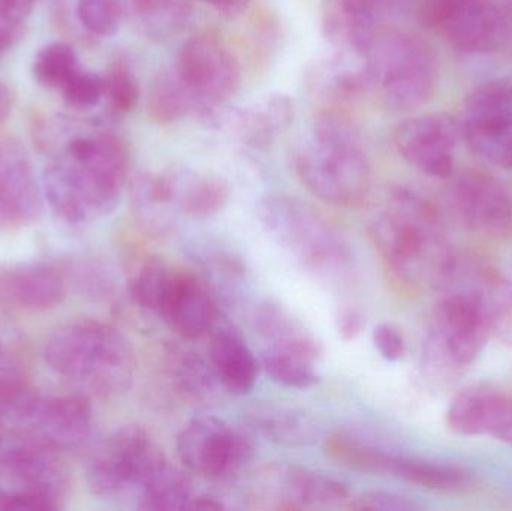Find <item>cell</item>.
Instances as JSON below:
<instances>
[{"mask_svg":"<svg viewBox=\"0 0 512 511\" xmlns=\"http://www.w3.org/2000/svg\"><path fill=\"white\" fill-rule=\"evenodd\" d=\"M319 348L274 347L262 351L261 365L265 374L280 386L309 389L321 381L316 360Z\"/></svg>","mask_w":512,"mask_h":511,"instance_id":"cell-29","label":"cell"},{"mask_svg":"<svg viewBox=\"0 0 512 511\" xmlns=\"http://www.w3.org/2000/svg\"><path fill=\"white\" fill-rule=\"evenodd\" d=\"M210 335L209 360L225 392L248 396L258 381L259 365L245 336L219 312Z\"/></svg>","mask_w":512,"mask_h":511,"instance_id":"cell-23","label":"cell"},{"mask_svg":"<svg viewBox=\"0 0 512 511\" xmlns=\"http://www.w3.org/2000/svg\"><path fill=\"white\" fill-rule=\"evenodd\" d=\"M0 357H2V344H0Z\"/></svg>","mask_w":512,"mask_h":511,"instance_id":"cell-50","label":"cell"},{"mask_svg":"<svg viewBox=\"0 0 512 511\" xmlns=\"http://www.w3.org/2000/svg\"><path fill=\"white\" fill-rule=\"evenodd\" d=\"M59 92L71 107L89 110L105 98L104 77L80 66Z\"/></svg>","mask_w":512,"mask_h":511,"instance_id":"cell-39","label":"cell"},{"mask_svg":"<svg viewBox=\"0 0 512 511\" xmlns=\"http://www.w3.org/2000/svg\"><path fill=\"white\" fill-rule=\"evenodd\" d=\"M174 209L194 221L219 215L230 201L227 180L195 170H170L164 173Z\"/></svg>","mask_w":512,"mask_h":511,"instance_id":"cell-25","label":"cell"},{"mask_svg":"<svg viewBox=\"0 0 512 511\" xmlns=\"http://www.w3.org/2000/svg\"><path fill=\"white\" fill-rule=\"evenodd\" d=\"M391 0H327L324 29L339 50L369 51Z\"/></svg>","mask_w":512,"mask_h":511,"instance_id":"cell-24","label":"cell"},{"mask_svg":"<svg viewBox=\"0 0 512 511\" xmlns=\"http://www.w3.org/2000/svg\"><path fill=\"white\" fill-rule=\"evenodd\" d=\"M379 474H388L427 489H456L468 483L465 471L453 465L408 458L390 450H385Z\"/></svg>","mask_w":512,"mask_h":511,"instance_id":"cell-30","label":"cell"},{"mask_svg":"<svg viewBox=\"0 0 512 511\" xmlns=\"http://www.w3.org/2000/svg\"><path fill=\"white\" fill-rule=\"evenodd\" d=\"M165 366L174 389L189 404H210L222 389L210 360L207 362L194 351L182 347L168 348Z\"/></svg>","mask_w":512,"mask_h":511,"instance_id":"cell-27","label":"cell"},{"mask_svg":"<svg viewBox=\"0 0 512 511\" xmlns=\"http://www.w3.org/2000/svg\"><path fill=\"white\" fill-rule=\"evenodd\" d=\"M180 464L206 480L237 476L254 458L255 446L246 432L216 416L191 420L177 435Z\"/></svg>","mask_w":512,"mask_h":511,"instance_id":"cell-10","label":"cell"},{"mask_svg":"<svg viewBox=\"0 0 512 511\" xmlns=\"http://www.w3.org/2000/svg\"><path fill=\"white\" fill-rule=\"evenodd\" d=\"M12 110V96L11 92L6 89L3 84H0V123L8 119Z\"/></svg>","mask_w":512,"mask_h":511,"instance_id":"cell-48","label":"cell"},{"mask_svg":"<svg viewBox=\"0 0 512 511\" xmlns=\"http://www.w3.org/2000/svg\"><path fill=\"white\" fill-rule=\"evenodd\" d=\"M373 345L382 359L399 362L406 354V341L399 327L391 323H381L373 329Z\"/></svg>","mask_w":512,"mask_h":511,"instance_id":"cell-42","label":"cell"},{"mask_svg":"<svg viewBox=\"0 0 512 511\" xmlns=\"http://www.w3.org/2000/svg\"><path fill=\"white\" fill-rule=\"evenodd\" d=\"M176 75L195 105V117L207 122L237 92L240 66L230 48L215 36L198 35L183 45Z\"/></svg>","mask_w":512,"mask_h":511,"instance_id":"cell-11","label":"cell"},{"mask_svg":"<svg viewBox=\"0 0 512 511\" xmlns=\"http://www.w3.org/2000/svg\"><path fill=\"white\" fill-rule=\"evenodd\" d=\"M105 98L111 107L120 113H128L137 107L140 99V86L131 71L126 68H114L104 77Z\"/></svg>","mask_w":512,"mask_h":511,"instance_id":"cell-40","label":"cell"},{"mask_svg":"<svg viewBox=\"0 0 512 511\" xmlns=\"http://www.w3.org/2000/svg\"><path fill=\"white\" fill-rule=\"evenodd\" d=\"M352 509L372 511H415L423 509V506L415 503L411 498L393 492L372 491L361 495L355 500Z\"/></svg>","mask_w":512,"mask_h":511,"instance_id":"cell-41","label":"cell"},{"mask_svg":"<svg viewBox=\"0 0 512 511\" xmlns=\"http://www.w3.org/2000/svg\"><path fill=\"white\" fill-rule=\"evenodd\" d=\"M460 131L478 158L512 168V81H489L475 89L466 101Z\"/></svg>","mask_w":512,"mask_h":511,"instance_id":"cell-13","label":"cell"},{"mask_svg":"<svg viewBox=\"0 0 512 511\" xmlns=\"http://www.w3.org/2000/svg\"><path fill=\"white\" fill-rule=\"evenodd\" d=\"M262 227L306 269L322 278L336 279L352 269L354 252L339 228L297 198L276 195L261 201Z\"/></svg>","mask_w":512,"mask_h":511,"instance_id":"cell-5","label":"cell"},{"mask_svg":"<svg viewBox=\"0 0 512 511\" xmlns=\"http://www.w3.org/2000/svg\"><path fill=\"white\" fill-rule=\"evenodd\" d=\"M23 23V20H18L0 9V56L21 38Z\"/></svg>","mask_w":512,"mask_h":511,"instance_id":"cell-43","label":"cell"},{"mask_svg":"<svg viewBox=\"0 0 512 511\" xmlns=\"http://www.w3.org/2000/svg\"><path fill=\"white\" fill-rule=\"evenodd\" d=\"M2 431H3V422H2V419H0V453H2V450H3Z\"/></svg>","mask_w":512,"mask_h":511,"instance_id":"cell-49","label":"cell"},{"mask_svg":"<svg viewBox=\"0 0 512 511\" xmlns=\"http://www.w3.org/2000/svg\"><path fill=\"white\" fill-rule=\"evenodd\" d=\"M15 425L24 438L56 452H74L86 446L92 437V404L83 393L50 398L36 393Z\"/></svg>","mask_w":512,"mask_h":511,"instance_id":"cell-14","label":"cell"},{"mask_svg":"<svg viewBox=\"0 0 512 511\" xmlns=\"http://www.w3.org/2000/svg\"><path fill=\"white\" fill-rule=\"evenodd\" d=\"M294 101L283 93L262 96L249 107H221L207 122L255 149L271 146L294 122Z\"/></svg>","mask_w":512,"mask_h":511,"instance_id":"cell-20","label":"cell"},{"mask_svg":"<svg viewBox=\"0 0 512 511\" xmlns=\"http://www.w3.org/2000/svg\"><path fill=\"white\" fill-rule=\"evenodd\" d=\"M75 15L87 32L111 38L119 32L123 11L117 0H78Z\"/></svg>","mask_w":512,"mask_h":511,"instance_id":"cell-37","label":"cell"},{"mask_svg":"<svg viewBox=\"0 0 512 511\" xmlns=\"http://www.w3.org/2000/svg\"><path fill=\"white\" fill-rule=\"evenodd\" d=\"M462 135L448 114H424L397 128L394 141L400 155L421 173L447 179L454 170V150Z\"/></svg>","mask_w":512,"mask_h":511,"instance_id":"cell-17","label":"cell"},{"mask_svg":"<svg viewBox=\"0 0 512 511\" xmlns=\"http://www.w3.org/2000/svg\"><path fill=\"white\" fill-rule=\"evenodd\" d=\"M51 371L89 398L111 399L131 389L135 362L131 342L111 324L77 320L63 324L45 342Z\"/></svg>","mask_w":512,"mask_h":511,"instance_id":"cell-3","label":"cell"},{"mask_svg":"<svg viewBox=\"0 0 512 511\" xmlns=\"http://www.w3.org/2000/svg\"><path fill=\"white\" fill-rule=\"evenodd\" d=\"M225 509L224 504L212 495H195L189 510L218 511Z\"/></svg>","mask_w":512,"mask_h":511,"instance_id":"cell-47","label":"cell"},{"mask_svg":"<svg viewBox=\"0 0 512 511\" xmlns=\"http://www.w3.org/2000/svg\"><path fill=\"white\" fill-rule=\"evenodd\" d=\"M448 426L465 437H490L512 446V393L474 386L454 396Z\"/></svg>","mask_w":512,"mask_h":511,"instance_id":"cell-19","label":"cell"},{"mask_svg":"<svg viewBox=\"0 0 512 511\" xmlns=\"http://www.w3.org/2000/svg\"><path fill=\"white\" fill-rule=\"evenodd\" d=\"M149 113L150 117L159 123H173L189 114L195 116L194 102L177 78L176 72L173 75H159L153 84L149 98Z\"/></svg>","mask_w":512,"mask_h":511,"instance_id":"cell-35","label":"cell"},{"mask_svg":"<svg viewBox=\"0 0 512 511\" xmlns=\"http://www.w3.org/2000/svg\"><path fill=\"white\" fill-rule=\"evenodd\" d=\"M490 338L481 290L453 291L436 308L435 324L424 347V368L438 380L456 377L483 354Z\"/></svg>","mask_w":512,"mask_h":511,"instance_id":"cell-7","label":"cell"},{"mask_svg":"<svg viewBox=\"0 0 512 511\" xmlns=\"http://www.w3.org/2000/svg\"><path fill=\"white\" fill-rule=\"evenodd\" d=\"M248 423L265 440L285 447L312 446L318 426L303 411L288 407H259L248 414Z\"/></svg>","mask_w":512,"mask_h":511,"instance_id":"cell-28","label":"cell"},{"mask_svg":"<svg viewBox=\"0 0 512 511\" xmlns=\"http://www.w3.org/2000/svg\"><path fill=\"white\" fill-rule=\"evenodd\" d=\"M448 203L468 230L487 237L512 233V194L489 174L468 171L448 189Z\"/></svg>","mask_w":512,"mask_h":511,"instance_id":"cell-15","label":"cell"},{"mask_svg":"<svg viewBox=\"0 0 512 511\" xmlns=\"http://www.w3.org/2000/svg\"><path fill=\"white\" fill-rule=\"evenodd\" d=\"M255 329L267 345L319 348L316 339L277 300H264L256 308Z\"/></svg>","mask_w":512,"mask_h":511,"instance_id":"cell-31","label":"cell"},{"mask_svg":"<svg viewBox=\"0 0 512 511\" xmlns=\"http://www.w3.org/2000/svg\"><path fill=\"white\" fill-rule=\"evenodd\" d=\"M426 17L463 53H486L501 41V14L490 0H432Z\"/></svg>","mask_w":512,"mask_h":511,"instance_id":"cell-16","label":"cell"},{"mask_svg":"<svg viewBox=\"0 0 512 511\" xmlns=\"http://www.w3.org/2000/svg\"><path fill=\"white\" fill-rule=\"evenodd\" d=\"M35 5L36 0H0V9L3 12L23 21Z\"/></svg>","mask_w":512,"mask_h":511,"instance_id":"cell-46","label":"cell"},{"mask_svg":"<svg viewBox=\"0 0 512 511\" xmlns=\"http://www.w3.org/2000/svg\"><path fill=\"white\" fill-rule=\"evenodd\" d=\"M80 68L77 53L66 42H51L33 59L32 74L39 86L60 90Z\"/></svg>","mask_w":512,"mask_h":511,"instance_id":"cell-34","label":"cell"},{"mask_svg":"<svg viewBox=\"0 0 512 511\" xmlns=\"http://www.w3.org/2000/svg\"><path fill=\"white\" fill-rule=\"evenodd\" d=\"M294 165L307 191L333 206H361L372 191V165L358 132L336 114L315 120L298 144Z\"/></svg>","mask_w":512,"mask_h":511,"instance_id":"cell-4","label":"cell"},{"mask_svg":"<svg viewBox=\"0 0 512 511\" xmlns=\"http://www.w3.org/2000/svg\"><path fill=\"white\" fill-rule=\"evenodd\" d=\"M219 311L206 285L188 270H171L156 315L186 341L209 335Z\"/></svg>","mask_w":512,"mask_h":511,"instance_id":"cell-18","label":"cell"},{"mask_svg":"<svg viewBox=\"0 0 512 511\" xmlns=\"http://www.w3.org/2000/svg\"><path fill=\"white\" fill-rule=\"evenodd\" d=\"M170 464L146 429L126 425L105 438L86 465V482L105 501L132 500Z\"/></svg>","mask_w":512,"mask_h":511,"instance_id":"cell-6","label":"cell"},{"mask_svg":"<svg viewBox=\"0 0 512 511\" xmlns=\"http://www.w3.org/2000/svg\"><path fill=\"white\" fill-rule=\"evenodd\" d=\"M251 500L256 507L307 510L343 507L354 501L349 486L297 465H270L256 474Z\"/></svg>","mask_w":512,"mask_h":511,"instance_id":"cell-12","label":"cell"},{"mask_svg":"<svg viewBox=\"0 0 512 511\" xmlns=\"http://www.w3.org/2000/svg\"><path fill=\"white\" fill-rule=\"evenodd\" d=\"M129 9L135 24L152 38L177 35L191 18L186 0H131Z\"/></svg>","mask_w":512,"mask_h":511,"instance_id":"cell-32","label":"cell"},{"mask_svg":"<svg viewBox=\"0 0 512 511\" xmlns=\"http://www.w3.org/2000/svg\"><path fill=\"white\" fill-rule=\"evenodd\" d=\"M370 239L388 269L409 285H441L454 257L435 207L409 189H396L370 224Z\"/></svg>","mask_w":512,"mask_h":511,"instance_id":"cell-2","label":"cell"},{"mask_svg":"<svg viewBox=\"0 0 512 511\" xmlns=\"http://www.w3.org/2000/svg\"><path fill=\"white\" fill-rule=\"evenodd\" d=\"M44 192L26 150L15 141L0 143V219L29 225L42 212Z\"/></svg>","mask_w":512,"mask_h":511,"instance_id":"cell-22","label":"cell"},{"mask_svg":"<svg viewBox=\"0 0 512 511\" xmlns=\"http://www.w3.org/2000/svg\"><path fill=\"white\" fill-rule=\"evenodd\" d=\"M66 279L47 263L0 264V306L20 312H45L66 297Z\"/></svg>","mask_w":512,"mask_h":511,"instance_id":"cell-21","label":"cell"},{"mask_svg":"<svg viewBox=\"0 0 512 511\" xmlns=\"http://www.w3.org/2000/svg\"><path fill=\"white\" fill-rule=\"evenodd\" d=\"M68 474L56 450L24 438L0 453V510L50 511L62 507Z\"/></svg>","mask_w":512,"mask_h":511,"instance_id":"cell-9","label":"cell"},{"mask_svg":"<svg viewBox=\"0 0 512 511\" xmlns=\"http://www.w3.org/2000/svg\"><path fill=\"white\" fill-rule=\"evenodd\" d=\"M173 267L167 266L158 258H147L131 281V297L140 308L146 311H158L162 294L167 287Z\"/></svg>","mask_w":512,"mask_h":511,"instance_id":"cell-36","label":"cell"},{"mask_svg":"<svg viewBox=\"0 0 512 511\" xmlns=\"http://www.w3.org/2000/svg\"><path fill=\"white\" fill-rule=\"evenodd\" d=\"M128 180V155L107 134L72 137L65 153L42 174V192L50 209L68 224L99 221L119 206Z\"/></svg>","mask_w":512,"mask_h":511,"instance_id":"cell-1","label":"cell"},{"mask_svg":"<svg viewBox=\"0 0 512 511\" xmlns=\"http://www.w3.org/2000/svg\"><path fill=\"white\" fill-rule=\"evenodd\" d=\"M201 2L213 6L219 14L225 15V17H237L249 8L252 0H201Z\"/></svg>","mask_w":512,"mask_h":511,"instance_id":"cell-45","label":"cell"},{"mask_svg":"<svg viewBox=\"0 0 512 511\" xmlns=\"http://www.w3.org/2000/svg\"><path fill=\"white\" fill-rule=\"evenodd\" d=\"M492 338L512 347V282L496 281L481 290Z\"/></svg>","mask_w":512,"mask_h":511,"instance_id":"cell-38","label":"cell"},{"mask_svg":"<svg viewBox=\"0 0 512 511\" xmlns=\"http://www.w3.org/2000/svg\"><path fill=\"white\" fill-rule=\"evenodd\" d=\"M363 329V317L357 309H343L337 317V330L345 341L357 338Z\"/></svg>","mask_w":512,"mask_h":511,"instance_id":"cell-44","label":"cell"},{"mask_svg":"<svg viewBox=\"0 0 512 511\" xmlns=\"http://www.w3.org/2000/svg\"><path fill=\"white\" fill-rule=\"evenodd\" d=\"M369 57L373 89L387 107L414 110L435 92L438 60L423 39L408 33H379Z\"/></svg>","mask_w":512,"mask_h":511,"instance_id":"cell-8","label":"cell"},{"mask_svg":"<svg viewBox=\"0 0 512 511\" xmlns=\"http://www.w3.org/2000/svg\"><path fill=\"white\" fill-rule=\"evenodd\" d=\"M131 206L138 224L156 239L170 237L176 230V209L164 173H144L131 183Z\"/></svg>","mask_w":512,"mask_h":511,"instance_id":"cell-26","label":"cell"},{"mask_svg":"<svg viewBox=\"0 0 512 511\" xmlns=\"http://www.w3.org/2000/svg\"><path fill=\"white\" fill-rule=\"evenodd\" d=\"M194 497L188 476L168 464L141 492L135 506L150 511L189 510Z\"/></svg>","mask_w":512,"mask_h":511,"instance_id":"cell-33","label":"cell"}]
</instances>
